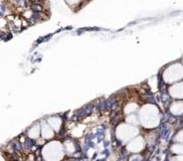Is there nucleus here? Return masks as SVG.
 Instances as JSON below:
<instances>
[{
  "label": "nucleus",
  "mask_w": 183,
  "mask_h": 161,
  "mask_svg": "<svg viewBox=\"0 0 183 161\" xmlns=\"http://www.w3.org/2000/svg\"><path fill=\"white\" fill-rule=\"evenodd\" d=\"M140 119L142 125L147 128H153L157 126L159 124V113L157 108L153 105H146L141 110Z\"/></svg>",
  "instance_id": "obj_1"
},
{
  "label": "nucleus",
  "mask_w": 183,
  "mask_h": 161,
  "mask_svg": "<svg viewBox=\"0 0 183 161\" xmlns=\"http://www.w3.org/2000/svg\"><path fill=\"white\" fill-rule=\"evenodd\" d=\"M163 80L167 84L178 83L183 79V65L179 62L169 65L163 72Z\"/></svg>",
  "instance_id": "obj_2"
},
{
  "label": "nucleus",
  "mask_w": 183,
  "mask_h": 161,
  "mask_svg": "<svg viewBox=\"0 0 183 161\" xmlns=\"http://www.w3.org/2000/svg\"><path fill=\"white\" fill-rule=\"evenodd\" d=\"M43 156L47 161H60L63 157L62 145L60 142H51L43 149Z\"/></svg>",
  "instance_id": "obj_3"
},
{
  "label": "nucleus",
  "mask_w": 183,
  "mask_h": 161,
  "mask_svg": "<svg viewBox=\"0 0 183 161\" xmlns=\"http://www.w3.org/2000/svg\"><path fill=\"white\" fill-rule=\"evenodd\" d=\"M138 130L136 128L128 125H120L117 130V136L122 141H128L129 139L133 138L135 135H137Z\"/></svg>",
  "instance_id": "obj_4"
},
{
  "label": "nucleus",
  "mask_w": 183,
  "mask_h": 161,
  "mask_svg": "<svg viewBox=\"0 0 183 161\" xmlns=\"http://www.w3.org/2000/svg\"><path fill=\"white\" fill-rule=\"evenodd\" d=\"M169 94L174 99H183V82H178V83L173 84L169 89Z\"/></svg>",
  "instance_id": "obj_5"
},
{
  "label": "nucleus",
  "mask_w": 183,
  "mask_h": 161,
  "mask_svg": "<svg viewBox=\"0 0 183 161\" xmlns=\"http://www.w3.org/2000/svg\"><path fill=\"white\" fill-rule=\"evenodd\" d=\"M143 148H144V140H143L142 137H137V138H135L133 141L128 145V147H127V149L131 152H139V151H141Z\"/></svg>",
  "instance_id": "obj_6"
},
{
  "label": "nucleus",
  "mask_w": 183,
  "mask_h": 161,
  "mask_svg": "<svg viewBox=\"0 0 183 161\" xmlns=\"http://www.w3.org/2000/svg\"><path fill=\"white\" fill-rule=\"evenodd\" d=\"M170 111L173 115H182L183 114V102H174L170 106Z\"/></svg>",
  "instance_id": "obj_7"
},
{
  "label": "nucleus",
  "mask_w": 183,
  "mask_h": 161,
  "mask_svg": "<svg viewBox=\"0 0 183 161\" xmlns=\"http://www.w3.org/2000/svg\"><path fill=\"white\" fill-rule=\"evenodd\" d=\"M49 123L50 124V126H51V127L54 128L55 131H58V130H60V126H62V120H60V118H57V117L49 118Z\"/></svg>",
  "instance_id": "obj_8"
},
{
  "label": "nucleus",
  "mask_w": 183,
  "mask_h": 161,
  "mask_svg": "<svg viewBox=\"0 0 183 161\" xmlns=\"http://www.w3.org/2000/svg\"><path fill=\"white\" fill-rule=\"evenodd\" d=\"M42 135H43L44 138H51L52 136H54V131L50 129L49 126L46 125V124H43L42 125Z\"/></svg>",
  "instance_id": "obj_9"
},
{
  "label": "nucleus",
  "mask_w": 183,
  "mask_h": 161,
  "mask_svg": "<svg viewBox=\"0 0 183 161\" xmlns=\"http://www.w3.org/2000/svg\"><path fill=\"white\" fill-rule=\"evenodd\" d=\"M172 152L174 154H177V155H183V143H180V144H175L172 146Z\"/></svg>",
  "instance_id": "obj_10"
},
{
  "label": "nucleus",
  "mask_w": 183,
  "mask_h": 161,
  "mask_svg": "<svg viewBox=\"0 0 183 161\" xmlns=\"http://www.w3.org/2000/svg\"><path fill=\"white\" fill-rule=\"evenodd\" d=\"M137 109H138V106L136 103H131V104H128L126 106L125 113L126 114H132V113H134Z\"/></svg>",
  "instance_id": "obj_11"
},
{
  "label": "nucleus",
  "mask_w": 183,
  "mask_h": 161,
  "mask_svg": "<svg viewBox=\"0 0 183 161\" xmlns=\"http://www.w3.org/2000/svg\"><path fill=\"white\" fill-rule=\"evenodd\" d=\"M65 149H67V151L68 153H73L76 150L75 145H73V142H71V141H67V142H65Z\"/></svg>",
  "instance_id": "obj_12"
},
{
  "label": "nucleus",
  "mask_w": 183,
  "mask_h": 161,
  "mask_svg": "<svg viewBox=\"0 0 183 161\" xmlns=\"http://www.w3.org/2000/svg\"><path fill=\"white\" fill-rule=\"evenodd\" d=\"M149 85L151 87V89L153 90V91H156L157 90V86H158V81L156 80V76H153L152 79H150L149 80Z\"/></svg>",
  "instance_id": "obj_13"
},
{
  "label": "nucleus",
  "mask_w": 183,
  "mask_h": 161,
  "mask_svg": "<svg viewBox=\"0 0 183 161\" xmlns=\"http://www.w3.org/2000/svg\"><path fill=\"white\" fill-rule=\"evenodd\" d=\"M38 134H39V127L38 126H35V127L31 129V131L29 132V136H30L31 138H36V137L38 136Z\"/></svg>",
  "instance_id": "obj_14"
},
{
  "label": "nucleus",
  "mask_w": 183,
  "mask_h": 161,
  "mask_svg": "<svg viewBox=\"0 0 183 161\" xmlns=\"http://www.w3.org/2000/svg\"><path fill=\"white\" fill-rule=\"evenodd\" d=\"M127 122L130 123V124H138V121H137V118H136V116L133 115V114H131L130 116H128V118H127Z\"/></svg>",
  "instance_id": "obj_15"
},
{
  "label": "nucleus",
  "mask_w": 183,
  "mask_h": 161,
  "mask_svg": "<svg viewBox=\"0 0 183 161\" xmlns=\"http://www.w3.org/2000/svg\"><path fill=\"white\" fill-rule=\"evenodd\" d=\"M175 140L178 142H181V143H183V130L180 131L178 134L176 135V137H175Z\"/></svg>",
  "instance_id": "obj_16"
},
{
  "label": "nucleus",
  "mask_w": 183,
  "mask_h": 161,
  "mask_svg": "<svg viewBox=\"0 0 183 161\" xmlns=\"http://www.w3.org/2000/svg\"><path fill=\"white\" fill-rule=\"evenodd\" d=\"M79 1H81V0H67V2L70 5H76V4H78Z\"/></svg>",
  "instance_id": "obj_17"
},
{
  "label": "nucleus",
  "mask_w": 183,
  "mask_h": 161,
  "mask_svg": "<svg viewBox=\"0 0 183 161\" xmlns=\"http://www.w3.org/2000/svg\"><path fill=\"white\" fill-rule=\"evenodd\" d=\"M174 161H183V155H178L174 158Z\"/></svg>",
  "instance_id": "obj_18"
}]
</instances>
